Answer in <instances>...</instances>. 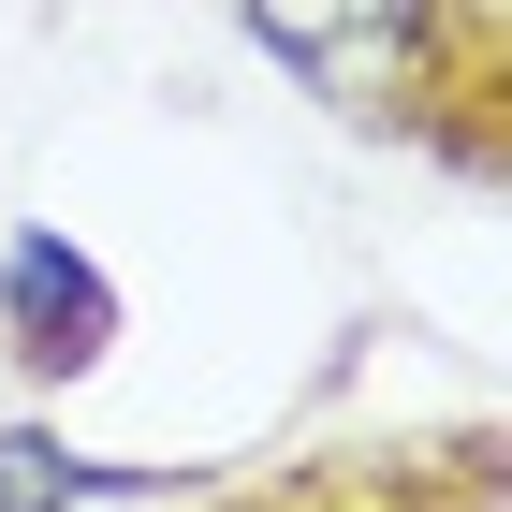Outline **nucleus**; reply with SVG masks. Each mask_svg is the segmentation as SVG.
<instances>
[{
    "mask_svg": "<svg viewBox=\"0 0 512 512\" xmlns=\"http://www.w3.org/2000/svg\"><path fill=\"white\" fill-rule=\"evenodd\" d=\"M439 15L454 0H249V30L337 103V118H439L469 88H439Z\"/></svg>",
    "mask_w": 512,
    "mask_h": 512,
    "instance_id": "f257e3e1",
    "label": "nucleus"
},
{
    "mask_svg": "<svg viewBox=\"0 0 512 512\" xmlns=\"http://www.w3.org/2000/svg\"><path fill=\"white\" fill-rule=\"evenodd\" d=\"M0 322H15V366L74 381V366H103V337H118V293L88 278V249L15 235V264H0Z\"/></svg>",
    "mask_w": 512,
    "mask_h": 512,
    "instance_id": "f03ea898",
    "label": "nucleus"
},
{
    "mask_svg": "<svg viewBox=\"0 0 512 512\" xmlns=\"http://www.w3.org/2000/svg\"><path fill=\"white\" fill-rule=\"evenodd\" d=\"M74 454H59V439H44V425H15V439H0V512H74Z\"/></svg>",
    "mask_w": 512,
    "mask_h": 512,
    "instance_id": "7ed1b4c3",
    "label": "nucleus"
}]
</instances>
